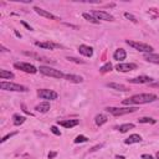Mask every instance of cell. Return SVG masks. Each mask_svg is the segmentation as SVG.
<instances>
[{"mask_svg":"<svg viewBox=\"0 0 159 159\" xmlns=\"http://www.w3.org/2000/svg\"><path fill=\"white\" fill-rule=\"evenodd\" d=\"M130 83H135V84H142V83H152L153 78L148 77V76H138V77H133L128 80Z\"/></svg>","mask_w":159,"mask_h":159,"instance_id":"cell-11","label":"cell"},{"mask_svg":"<svg viewBox=\"0 0 159 159\" xmlns=\"http://www.w3.org/2000/svg\"><path fill=\"white\" fill-rule=\"evenodd\" d=\"M87 140H88V138H87L86 135H77V137L75 138L73 143H75V144H78V143H84V142H87Z\"/></svg>","mask_w":159,"mask_h":159,"instance_id":"cell-28","label":"cell"},{"mask_svg":"<svg viewBox=\"0 0 159 159\" xmlns=\"http://www.w3.org/2000/svg\"><path fill=\"white\" fill-rule=\"evenodd\" d=\"M15 34H16V36H17V37H21V35H20L17 31H15Z\"/></svg>","mask_w":159,"mask_h":159,"instance_id":"cell-39","label":"cell"},{"mask_svg":"<svg viewBox=\"0 0 159 159\" xmlns=\"http://www.w3.org/2000/svg\"><path fill=\"white\" fill-rule=\"evenodd\" d=\"M106 86L109 87V88L117 89V91H122V92H127V91L129 89L127 86H124V84H122V83H116V82H109V83H107Z\"/></svg>","mask_w":159,"mask_h":159,"instance_id":"cell-16","label":"cell"},{"mask_svg":"<svg viewBox=\"0 0 159 159\" xmlns=\"http://www.w3.org/2000/svg\"><path fill=\"white\" fill-rule=\"evenodd\" d=\"M144 60L148 61V62L159 65V55H155V53H144Z\"/></svg>","mask_w":159,"mask_h":159,"instance_id":"cell-19","label":"cell"},{"mask_svg":"<svg viewBox=\"0 0 159 159\" xmlns=\"http://www.w3.org/2000/svg\"><path fill=\"white\" fill-rule=\"evenodd\" d=\"M157 120L152 117H142L138 119V123H142V124H154Z\"/></svg>","mask_w":159,"mask_h":159,"instance_id":"cell-25","label":"cell"},{"mask_svg":"<svg viewBox=\"0 0 159 159\" xmlns=\"http://www.w3.org/2000/svg\"><path fill=\"white\" fill-rule=\"evenodd\" d=\"M34 10H35V12L37 14V15H40V16H43V17H46V19H51V20H60L57 16H55L53 14H51V12H48V11H46V10H43V9H41V7H39V6H34Z\"/></svg>","mask_w":159,"mask_h":159,"instance_id":"cell-9","label":"cell"},{"mask_svg":"<svg viewBox=\"0 0 159 159\" xmlns=\"http://www.w3.org/2000/svg\"><path fill=\"white\" fill-rule=\"evenodd\" d=\"M133 128H134V124L133 123H124V124H120L119 127H117V129L120 133H125V132H128L129 129H133Z\"/></svg>","mask_w":159,"mask_h":159,"instance_id":"cell-23","label":"cell"},{"mask_svg":"<svg viewBox=\"0 0 159 159\" xmlns=\"http://www.w3.org/2000/svg\"><path fill=\"white\" fill-rule=\"evenodd\" d=\"M63 78H66L67 81L73 82V83H81V82L83 81V78H82L81 76H77V75H70V73L65 75V77H63Z\"/></svg>","mask_w":159,"mask_h":159,"instance_id":"cell-20","label":"cell"},{"mask_svg":"<svg viewBox=\"0 0 159 159\" xmlns=\"http://www.w3.org/2000/svg\"><path fill=\"white\" fill-rule=\"evenodd\" d=\"M17 134V132H12V133H9V134H6L5 137H2V139L0 140V143H4V142H6L9 138H11V137H14V135H16Z\"/></svg>","mask_w":159,"mask_h":159,"instance_id":"cell-30","label":"cell"},{"mask_svg":"<svg viewBox=\"0 0 159 159\" xmlns=\"http://www.w3.org/2000/svg\"><path fill=\"white\" fill-rule=\"evenodd\" d=\"M158 99L157 94L153 93H140V94H134L127 99H123L122 103L124 106H130V104H147V103H152L154 101Z\"/></svg>","mask_w":159,"mask_h":159,"instance_id":"cell-1","label":"cell"},{"mask_svg":"<svg viewBox=\"0 0 159 159\" xmlns=\"http://www.w3.org/2000/svg\"><path fill=\"white\" fill-rule=\"evenodd\" d=\"M37 96L40 98H42V99H50V101L57 99V97H58L57 92H55L52 89H47V88H40V89H37Z\"/></svg>","mask_w":159,"mask_h":159,"instance_id":"cell-6","label":"cell"},{"mask_svg":"<svg viewBox=\"0 0 159 159\" xmlns=\"http://www.w3.org/2000/svg\"><path fill=\"white\" fill-rule=\"evenodd\" d=\"M21 24H22V25H24V26H25V27H26V29H29V30H30V31H31V30H32V27H31V26H30V25H27V24H26V22H25V21H21Z\"/></svg>","mask_w":159,"mask_h":159,"instance_id":"cell-35","label":"cell"},{"mask_svg":"<svg viewBox=\"0 0 159 159\" xmlns=\"http://www.w3.org/2000/svg\"><path fill=\"white\" fill-rule=\"evenodd\" d=\"M127 57V52L124 48H117L113 53V58L117 60V61H122V60H125Z\"/></svg>","mask_w":159,"mask_h":159,"instance_id":"cell-15","label":"cell"},{"mask_svg":"<svg viewBox=\"0 0 159 159\" xmlns=\"http://www.w3.org/2000/svg\"><path fill=\"white\" fill-rule=\"evenodd\" d=\"M78 52L86 57H92L93 55V48L91 46H87V45H81L78 47Z\"/></svg>","mask_w":159,"mask_h":159,"instance_id":"cell-14","label":"cell"},{"mask_svg":"<svg viewBox=\"0 0 159 159\" xmlns=\"http://www.w3.org/2000/svg\"><path fill=\"white\" fill-rule=\"evenodd\" d=\"M124 17H125V19H128V20H130L132 22H138V20H137V17H135L134 15H132V14H129V12H124Z\"/></svg>","mask_w":159,"mask_h":159,"instance_id":"cell-29","label":"cell"},{"mask_svg":"<svg viewBox=\"0 0 159 159\" xmlns=\"http://www.w3.org/2000/svg\"><path fill=\"white\" fill-rule=\"evenodd\" d=\"M50 130L55 134V135H61V132H60V129H57V127H55V125H52V127H50Z\"/></svg>","mask_w":159,"mask_h":159,"instance_id":"cell-31","label":"cell"},{"mask_svg":"<svg viewBox=\"0 0 159 159\" xmlns=\"http://www.w3.org/2000/svg\"><path fill=\"white\" fill-rule=\"evenodd\" d=\"M9 51H10V50H7L5 46H2V45H1V52H9Z\"/></svg>","mask_w":159,"mask_h":159,"instance_id":"cell-36","label":"cell"},{"mask_svg":"<svg viewBox=\"0 0 159 159\" xmlns=\"http://www.w3.org/2000/svg\"><path fill=\"white\" fill-rule=\"evenodd\" d=\"M14 67L17 68V70H21V71H24L26 73H31V75H34V73L37 72V68L34 65L26 63V62H15L14 63Z\"/></svg>","mask_w":159,"mask_h":159,"instance_id":"cell-7","label":"cell"},{"mask_svg":"<svg viewBox=\"0 0 159 159\" xmlns=\"http://www.w3.org/2000/svg\"><path fill=\"white\" fill-rule=\"evenodd\" d=\"M116 70L118 72H129V71L137 70V65L135 63H118L116 66Z\"/></svg>","mask_w":159,"mask_h":159,"instance_id":"cell-10","label":"cell"},{"mask_svg":"<svg viewBox=\"0 0 159 159\" xmlns=\"http://www.w3.org/2000/svg\"><path fill=\"white\" fill-rule=\"evenodd\" d=\"M78 123H80L78 119H65V120H58V122H57L58 125L65 127V128H72V127H76Z\"/></svg>","mask_w":159,"mask_h":159,"instance_id":"cell-13","label":"cell"},{"mask_svg":"<svg viewBox=\"0 0 159 159\" xmlns=\"http://www.w3.org/2000/svg\"><path fill=\"white\" fill-rule=\"evenodd\" d=\"M125 43L129 45L130 47H133L134 50L139 51V52H144V53H152L154 51L153 46L144 43V42H139V41H133V40H125Z\"/></svg>","mask_w":159,"mask_h":159,"instance_id":"cell-3","label":"cell"},{"mask_svg":"<svg viewBox=\"0 0 159 159\" xmlns=\"http://www.w3.org/2000/svg\"><path fill=\"white\" fill-rule=\"evenodd\" d=\"M112 68H113L112 63H111V62H107V63H104V65L99 68V72H101V73H107V72L112 71Z\"/></svg>","mask_w":159,"mask_h":159,"instance_id":"cell-27","label":"cell"},{"mask_svg":"<svg viewBox=\"0 0 159 159\" xmlns=\"http://www.w3.org/2000/svg\"><path fill=\"white\" fill-rule=\"evenodd\" d=\"M35 109H36L37 112H40V113H46V112L50 111V103H48L47 101L41 102L40 104H37V106L35 107Z\"/></svg>","mask_w":159,"mask_h":159,"instance_id":"cell-18","label":"cell"},{"mask_svg":"<svg viewBox=\"0 0 159 159\" xmlns=\"http://www.w3.org/2000/svg\"><path fill=\"white\" fill-rule=\"evenodd\" d=\"M98 21L99 20H103V21H114V16L111 15L109 12L107 11H103V10H92L91 12Z\"/></svg>","mask_w":159,"mask_h":159,"instance_id":"cell-8","label":"cell"},{"mask_svg":"<svg viewBox=\"0 0 159 159\" xmlns=\"http://www.w3.org/2000/svg\"><path fill=\"white\" fill-rule=\"evenodd\" d=\"M15 75L10 71H6V70H0V78L1 80H10V78H14Z\"/></svg>","mask_w":159,"mask_h":159,"instance_id":"cell-24","label":"cell"},{"mask_svg":"<svg viewBox=\"0 0 159 159\" xmlns=\"http://www.w3.org/2000/svg\"><path fill=\"white\" fill-rule=\"evenodd\" d=\"M39 70H40V72L42 75L48 76V77H53V78H63L65 77V73L63 72H61L60 70L48 67V66H40Z\"/></svg>","mask_w":159,"mask_h":159,"instance_id":"cell-5","label":"cell"},{"mask_svg":"<svg viewBox=\"0 0 159 159\" xmlns=\"http://www.w3.org/2000/svg\"><path fill=\"white\" fill-rule=\"evenodd\" d=\"M35 45L37 47H41V48H46V50H55L57 47H60V45L55 43V42H51V41H45V42H40V41H36Z\"/></svg>","mask_w":159,"mask_h":159,"instance_id":"cell-12","label":"cell"},{"mask_svg":"<svg viewBox=\"0 0 159 159\" xmlns=\"http://www.w3.org/2000/svg\"><path fill=\"white\" fill-rule=\"evenodd\" d=\"M107 120H108V118L104 116V114H97L96 117H94V123L98 125V127H101V125H103L104 123H107Z\"/></svg>","mask_w":159,"mask_h":159,"instance_id":"cell-21","label":"cell"},{"mask_svg":"<svg viewBox=\"0 0 159 159\" xmlns=\"http://www.w3.org/2000/svg\"><path fill=\"white\" fill-rule=\"evenodd\" d=\"M12 119H14V120H12V122H14V125H16V127H17V125H21V124L25 123V120H26V118H25L24 116H20V114H17V113L12 116Z\"/></svg>","mask_w":159,"mask_h":159,"instance_id":"cell-22","label":"cell"},{"mask_svg":"<svg viewBox=\"0 0 159 159\" xmlns=\"http://www.w3.org/2000/svg\"><path fill=\"white\" fill-rule=\"evenodd\" d=\"M150 86H152V87H157V88H159V83H150Z\"/></svg>","mask_w":159,"mask_h":159,"instance_id":"cell-37","label":"cell"},{"mask_svg":"<svg viewBox=\"0 0 159 159\" xmlns=\"http://www.w3.org/2000/svg\"><path fill=\"white\" fill-rule=\"evenodd\" d=\"M116 159H125L123 155H116Z\"/></svg>","mask_w":159,"mask_h":159,"instance_id":"cell-38","label":"cell"},{"mask_svg":"<svg viewBox=\"0 0 159 159\" xmlns=\"http://www.w3.org/2000/svg\"><path fill=\"white\" fill-rule=\"evenodd\" d=\"M82 16H83V19H86L87 21H89V22H92V24H99V21L92 15V14H87V12H83L82 14Z\"/></svg>","mask_w":159,"mask_h":159,"instance_id":"cell-26","label":"cell"},{"mask_svg":"<svg viewBox=\"0 0 159 159\" xmlns=\"http://www.w3.org/2000/svg\"><path fill=\"white\" fill-rule=\"evenodd\" d=\"M0 88L4 91H12V92H27L29 91V88L22 86V84H17V83H12V82H5V81L0 82Z\"/></svg>","mask_w":159,"mask_h":159,"instance_id":"cell-4","label":"cell"},{"mask_svg":"<svg viewBox=\"0 0 159 159\" xmlns=\"http://www.w3.org/2000/svg\"><path fill=\"white\" fill-rule=\"evenodd\" d=\"M140 142H142V137H140L139 134H135V133H134V134H130V135L124 140V143H125V144H129V145H130V144H135V143H140Z\"/></svg>","mask_w":159,"mask_h":159,"instance_id":"cell-17","label":"cell"},{"mask_svg":"<svg viewBox=\"0 0 159 159\" xmlns=\"http://www.w3.org/2000/svg\"><path fill=\"white\" fill-rule=\"evenodd\" d=\"M66 58H67L68 61H71V62H76V63H84L83 61H81V60H78V58H75V57H70V56H68V57H66Z\"/></svg>","mask_w":159,"mask_h":159,"instance_id":"cell-32","label":"cell"},{"mask_svg":"<svg viewBox=\"0 0 159 159\" xmlns=\"http://www.w3.org/2000/svg\"><path fill=\"white\" fill-rule=\"evenodd\" d=\"M56 155H57L56 152H51V153H48V159H52V158H55Z\"/></svg>","mask_w":159,"mask_h":159,"instance_id":"cell-34","label":"cell"},{"mask_svg":"<svg viewBox=\"0 0 159 159\" xmlns=\"http://www.w3.org/2000/svg\"><path fill=\"white\" fill-rule=\"evenodd\" d=\"M155 157H157V159H159V152H157V154H155Z\"/></svg>","mask_w":159,"mask_h":159,"instance_id":"cell-40","label":"cell"},{"mask_svg":"<svg viewBox=\"0 0 159 159\" xmlns=\"http://www.w3.org/2000/svg\"><path fill=\"white\" fill-rule=\"evenodd\" d=\"M140 158H142V159H154V157L150 155V154H142Z\"/></svg>","mask_w":159,"mask_h":159,"instance_id":"cell-33","label":"cell"},{"mask_svg":"<svg viewBox=\"0 0 159 159\" xmlns=\"http://www.w3.org/2000/svg\"><path fill=\"white\" fill-rule=\"evenodd\" d=\"M104 111L114 117H118V116H124V114L135 112L137 107H106Z\"/></svg>","mask_w":159,"mask_h":159,"instance_id":"cell-2","label":"cell"}]
</instances>
